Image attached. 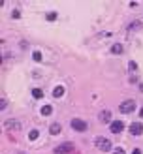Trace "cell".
<instances>
[{
  "label": "cell",
  "mask_w": 143,
  "mask_h": 154,
  "mask_svg": "<svg viewBox=\"0 0 143 154\" xmlns=\"http://www.w3.org/2000/svg\"><path fill=\"white\" fill-rule=\"evenodd\" d=\"M55 19H56V13H55V11L47 13V21H55Z\"/></svg>",
  "instance_id": "18"
},
{
  "label": "cell",
  "mask_w": 143,
  "mask_h": 154,
  "mask_svg": "<svg viewBox=\"0 0 143 154\" xmlns=\"http://www.w3.org/2000/svg\"><path fill=\"white\" fill-rule=\"evenodd\" d=\"M123 51H124V47L120 45V43H115V45L111 47V53L113 55H123Z\"/></svg>",
  "instance_id": "10"
},
{
  "label": "cell",
  "mask_w": 143,
  "mask_h": 154,
  "mask_svg": "<svg viewBox=\"0 0 143 154\" xmlns=\"http://www.w3.org/2000/svg\"><path fill=\"white\" fill-rule=\"evenodd\" d=\"M70 126H72V130H75V132H87V128H89L87 120H81V118H72Z\"/></svg>",
  "instance_id": "3"
},
{
  "label": "cell",
  "mask_w": 143,
  "mask_h": 154,
  "mask_svg": "<svg viewBox=\"0 0 143 154\" xmlns=\"http://www.w3.org/2000/svg\"><path fill=\"white\" fill-rule=\"evenodd\" d=\"M139 117H141V118H143V107H141V111H139Z\"/></svg>",
  "instance_id": "23"
},
{
  "label": "cell",
  "mask_w": 143,
  "mask_h": 154,
  "mask_svg": "<svg viewBox=\"0 0 143 154\" xmlns=\"http://www.w3.org/2000/svg\"><path fill=\"white\" fill-rule=\"evenodd\" d=\"M6 128H8V130H21V128H23V126H21V122L19 120H6Z\"/></svg>",
  "instance_id": "8"
},
{
  "label": "cell",
  "mask_w": 143,
  "mask_h": 154,
  "mask_svg": "<svg viewBox=\"0 0 143 154\" xmlns=\"http://www.w3.org/2000/svg\"><path fill=\"white\" fill-rule=\"evenodd\" d=\"M32 58H34L36 62H41V53H40V51H34V53H32Z\"/></svg>",
  "instance_id": "16"
},
{
  "label": "cell",
  "mask_w": 143,
  "mask_h": 154,
  "mask_svg": "<svg viewBox=\"0 0 143 154\" xmlns=\"http://www.w3.org/2000/svg\"><path fill=\"white\" fill-rule=\"evenodd\" d=\"M51 113H53V107L51 105H44V107H41V115H44V117H49Z\"/></svg>",
  "instance_id": "14"
},
{
  "label": "cell",
  "mask_w": 143,
  "mask_h": 154,
  "mask_svg": "<svg viewBox=\"0 0 143 154\" xmlns=\"http://www.w3.org/2000/svg\"><path fill=\"white\" fill-rule=\"evenodd\" d=\"M98 118H100V122L102 124H111L113 120H111V111H107V109H104L102 113L98 115Z\"/></svg>",
  "instance_id": "6"
},
{
  "label": "cell",
  "mask_w": 143,
  "mask_h": 154,
  "mask_svg": "<svg viewBox=\"0 0 143 154\" xmlns=\"http://www.w3.org/2000/svg\"><path fill=\"white\" fill-rule=\"evenodd\" d=\"M109 130L113 132V134H120V132L124 130V124L120 122V120H113V122L109 124Z\"/></svg>",
  "instance_id": "7"
},
{
  "label": "cell",
  "mask_w": 143,
  "mask_h": 154,
  "mask_svg": "<svg viewBox=\"0 0 143 154\" xmlns=\"http://www.w3.org/2000/svg\"><path fill=\"white\" fill-rule=\"evenodd\" d=\"M135 28H141L139 21H134V23H130V26H128V30H135Z\"/></svg>",
  "instance_id": "15"
},
{
  "label": "cell",
  "mask_w": 143,
  "mask_h": 154,
  "mask_svg": "<svg viewBox=\"0 0 143 154\" xmlns=\"http://www.w3.org/2000/svg\"><path fill=\"white\" fill-rule=\"evenodd\" d=\"M119 111H120V113H124V115L134 113V111H135V102H134V100H124V102L119 105Z\"/></svg>",
  "instance_id": "2"
},
{
  "label": "cell",
  "mask_w": 143,
  "mask_h": 154,
  "mask_svg": "<svg viewBox=\"0 0 143 154\" xmlns=\"http://www.w3.org/2000/svg\"><path fill=\"white\" fill-rule=\"evenodd\" d=\"M11 17H13V19H19V17H21V15H19V10L13 11V13H11Z\"/></svg>",
  "instance_id": "21"
},
{
  "label": "cell",
  "mask_w": 143,
  "mask_h": 154,
  "mask_svg": "<svg viewBox=\"0 0 143 154\" xmlns=\"http://www.w3.org/2000/svg\"><path fill=\"white\" fill-rule=\"evenodd\" d=\"M113 154H124V149H120V147H117V149L113 150Z\"/></svg>",
  "instance_id": "19"
},
{
  "label": "cell",
  "mask_w": 143,
  "mask_h": 154,
  "mask_svg": "<svg viewBox=\"0 0 143 154\" xmlns=\"http://www.w3.org/2000/svg\"><path fill=\"white\" fill-rule=\"evenodd\" d=\"M74 152V143H60L59 147H55V154H68Z\"/></svg>",
  "instance_id": "4"
},
{
  "label": "cell",
  "mask_w": 143,
  "mask_h": 154,
  "mask_svg": "<svg viewBox=\"0 0 143 154\" xmlns=\"http://www.w3.org/2000/svg\"><path fill=\"white\" fill-rule=\"evenodd\" d=\"M130 134L135 135V137L141 135V134H143V124H141V122H132V124H130Z\"/></svg>",
  "instance_id": "5"
},
{
  "label": "cell",
  "mask_w": 143,
  "mask_h": 154,
  "mask_svg": "<svg viewBox=\"0 0 143 154\" xmlns=\"http://www.w3.org/2000/svg\"><path fill=\"white\" fill-rule=\"evenodd\" d=\"M32 96L36 98V100H40V98H44V90L41 88H32Z\"/></svg>",
  "instance_id": "11"
},
{
  "label": "cell",
  "mask_w": 143,
  "mask_h": 154,
  "mask_svg": "<svg viewBox=\"0 0 143 154\" xmlns=\"http://www.w3.org/2000/svg\"><path fill=\"white\" fill-rule=\"evenodd\" d=\"M94 145H96V149L98 150H102V152H109L113 150V145L109 139H105V137H96L94 139Z\"/></svg>",
  "instance_id": "1"
},
{
  "label": "cell",
  "mask_w": 143,
  "mask_h": 154,
  "mask_svg": "<svg viewBox=\"0 0 143 154\" xmlns=\"http://www.w3.org/2000/svg\"><path fill=\"white\" fill-rule=\"evenodd\" d=\"M128 70H130V72H135V70H138V64H135L134 60H130V64H128Z\"/></svg>",
  "instance_id": "17"
},
{
  "label": "cell",
  "mask_w": 143,
  "mask_h": 154,
  "mask_svg": "<svg viewBox=\"0 0 143 154\" xmlns=\"http://www.w3.org/2000/svg\"><path fill=\"white\" fill-rule=\"evenodd\" d=\"M38 137H40V132L38 130H30V132H28V139H30V141H36Z\"/></svg>",
  "instance_id": "12"
},
{
  "label": "cell",
  "mask_w": 143,
  "mask_h": 154,
  "mask_svg": "<svg viewBox=\"0 0 143 154\" xmlns=\"http://www.w3.org/2000/svg\"><path fill=\"white\" fill-rule=\"evenodd\" d=\"M62 94H64V87H55L53 88V96L55 98H60Z\"/></svg>",
  "instance_id": "13"
},
{
  "label": "cell",
  "mask_w": 143,
  "mask_h": 154,
  "mask_svg": "<svg viewBox=\"0 0 143 154\" xmlns=\"http://www.w3.org/2000/svg\"><path fill=\"white\" fill-rule=\"evenodd\" d=\"M132 154H141V150H139V149H134V150H132Z\"/></svg>",
  "instance_id": "22"
},
{
  "label": "cell",
  "mask_w": 143,
  "mask_h": 154,
  "mask_svg": "<svg viewBox=\"0 0 143 154\" xmlns=\"http://www.w3.org/2000/svg\"><path fill=\"white\" fill-rule=\"evenodd\" d=\"M60 130H62V126H60L59 122H53L51 126H49V134H51V135H59Z\"/></svg>",
  "instance_id": "9"
},
{
  "label": "cell",
  "mask_w": 143,
  "mask_h": 154,
  "mask_svg": "<svg viewBox=\"0 0 143 154\" xmlns=\"http://www.w3.org/2000/svg\"><path fill=\"white\" fill-rule=\"evenodd\" d=\"M6 105H8V102H6V98H2V102H0V109H6Z\"/></svg>",
  "instance_id": "20"
}]
</instances>
